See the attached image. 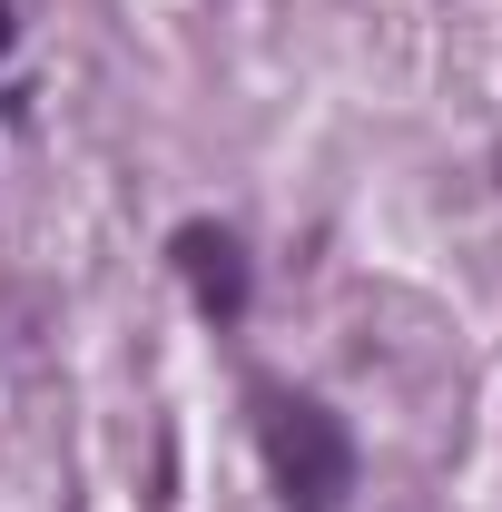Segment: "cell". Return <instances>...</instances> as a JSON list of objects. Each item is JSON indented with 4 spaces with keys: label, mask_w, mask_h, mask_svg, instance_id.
Returning <instances> with one entry per match:
<instances>
[{
    "label": "cell",
    "mask_w": 502,
    "mask_h": 512,
    "mask_svg": "<svg viewBox=\"0 0 502 512\" xmlns=\"http://www.w3.org/2000/svg\"><path fill=\"white\" fill-rule=\"evenodd\" d=\"M266 463H276L286 512H345V493H355V434L315 394H276L266 404Z\"/></svg>",
    "instance_id": "cell-1"
},
{
    "label": "cell",
    "mask_w": 502,
    "mask_h": 512,
    "mask_svg": "<svg viewBox=\"0 0 502 512\" xmlns=\"http://www.w3.org/2000/svg\"><path fill=\"white\" fill-rule=\"evenodd\" d=\"M168 266L188 276V296H197V316H217V325H237L247 316V296H256V266H247V247H237V227H178L168 237Z\"/></svg>",
    "instance_id": "cell-2"
},
{
    "label": "cell",
    "mask_w": 502,
    "mask_h": 512,
    "mask_svg": "<svg viewBox=\"0 0 502 512\" xmlns=\"http://www.w3.org/2000/svg\"><path fill=\"white\" fill-rule=\"evenodd\" d=\"M0 60H10V0H0Z\"/></svg>",
    "instance_id": "cell-3"
}]
</instances>
